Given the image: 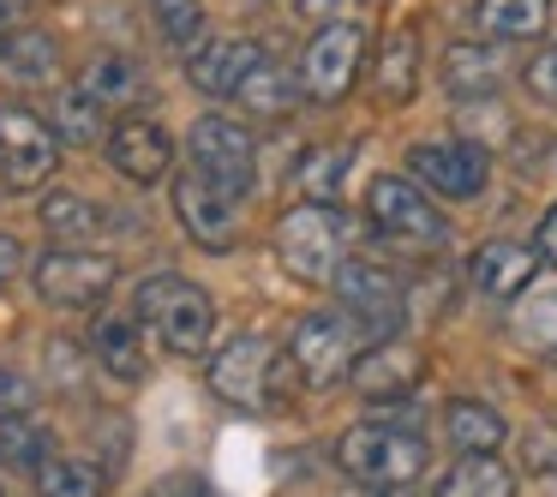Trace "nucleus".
Masks as SVG:
<instances>
[{
	"instance_id": "obj_40",
	"label": "nucleus",
	"mask_w": 557,
	"mask_h": 497,
	"mask_svg": "<svg viewBox=\"0 0 557 497\" xmlns=\"http://www.w3.org/2000/svg\"><path fill=\"white\" fill-rule=\"evenodd\" d=\"M18 264H25V246H18L13 234H0V282H13Z\"/></svg>"
},
{
	"instance_id": "obj_38",
	"label": "nucleus",
	"mask_w": 557,
	"mask_h": 497,
	"mask_svg": "<svg viewBox=\"0 0 557 497\" xmlns=\"http://www.w3.org/2000/svg\"><path fill=\"white\" fill-rule=\"evenodd\" d=\"M150 497H222V492H216V485H205V480H186V473H181V480H162Z\"/></svg>"
},
{
	"instance_id": "obj_25",
	"label": "nucleus",
	"mask_w": 557,
	"mask_h": 497,
	"mask_svg": "<svg viewBox=\"0 0 557 497\" xmlns=\"http://www.w3.org/2000/svg\"><path fill=\"white\" fill-rule=\"evenodd\" d=\"M444 85L456 90L461 102L492 97L497 90V54L480 49V42H456V49H444Z\"/></svg>"
},
{
	"instance_id": "obj_8",
	"label": "nucleus",
	"mask_w": 557,
	"mask_h": 497,
	"mask_svg": "<svg viewBox=\"0 0 557 497\" xmlns=\"http://www.w3.org/2000/svg\"><path fill=\"white\" fill-rule=\"evenodd\" d=\"M366 210H372V228L396 246H444V216L432 210V198L420 192L401 174H377L372 192H366Z\"/></svg>"
},
{
	"instance_id": "obj_21",
	"label": "nucleus",
	"mask_w": 557,
	"mask_h": 497,
	"mask_svg": "<svg viewBox=\"0 0 557 497\" xmlns=\"http://www.w3.org/2000/svg\"><path fill=\"white\" fill-rule=\"evenodd\" d=\"M78 85L90 90V97L102 102V109H133V102L150 97V78L138 61H126V54H97V61L85 66V78Z\"/></svg>"
},
{
	"instance_id": "obj_17",
	"label": "nucleus",
	"mask_w": 557,
	"mask_h": 497,
	"mask_svg": "<svg viewBox=\"0 0 557 497\" xmlns=\"http://www.w3.org/2000/svg\"><path fill=\"white\" fill-rule=\"evenodd\" d=\"M90 360H97L102 372H114L121 384H138V377L150 372V360H145V318L138 312L97 318V330H90Z\"/></svg>"
},
{
	"instance_id": "obj_1",
	"label": "nucleus",
	"mask_w": 557,
	"mask_h": 497,
	"mask_svg": "<svg viewBox=\"0 0 557 497\" xmlns=\"http://www.w3.org/2000/svg\"><path fill=\"white\" fill-rule=\"evenodd\" d=\"M336 461L348 480L372 485V492H401L408 480H420L425 444L401 425H354V432H342Z\"/></svg>"
},
{
	"instance_id": "obj_29",
	"label": "nucleus",
	"mask_w": 557,
	"mask_h": 497,
	"mask_svg": "<svg viewBox=\"0 0 557 497\" xmlns=\"http://www.w3.org/2000/svg\"><path fill=\"white\" fill-rule=\"evenodd\" d=\"M342 174H348V150H312V157L294 169V186H300V204H336Z\"/></svg>"
},
{
	"instance_id": "obj_31",
	"label": "nucleus",
	"mask_w": 557,
	"mask_h": 497,
	"mask_svg": "<svg viewBox=\"0 0 557 497\" xmlns=\"http://www.w3.org/2000/svg\"><path fill=\"white\" fill-rule=\"evenodd\" d=\"M150 13H157L162 37H169L181 54L205 49V7H198V0H150Z\"/></svg>"
},
{
	"instance_id": "obj_9",
	"label": "nucleus",
	"mask_w": 557,
	"mask_h": 497,
	"mask_svg": "<svg viewBox=\"0 0 557 497\" xmlns=\"http://www.w3.org/2000/svg\"><path fill=\"white\" fill-rule=\"evenodd\" d=\"M37 294L49 306H97L102 294L121 276V258L109 252H85V246H54V252L37 258Z\"/></svg>"
},
{
	"instance_id": "obj_39",
	"label": "nucleus",
	"mask_w": 557,
	"mask_h": 497,
	"mask_svg": "<svg viewBox=\"0 0 557 497\" xmlns=\"http://www.w3.org/2000/svg\"><path fill=\"white\" fill-rule=\"evenodd\" d=\"M533 252H540L545 264H557V204L545 210V222H540V240H533Z\"/></svg>"
},
{
	"instance_id": "obj_4",
	"label": "nucleus",
	"mask_w": 557,
	"mask_h": 497,
	"mask_svg": "<svg viewBox=\"0 0 557 497\" xmlns=\"http://www.w3.org/2000/svg\"><path fill=\"white\" fill-rule=\"evenodd\" d=\"M138 318H150V324L162 330L169 353H186V360H193L210 341L216 306H210L205 288H193V282H181V276H150L145 288H138Z\"/></svg>"
},
{
	"instance_id": "obj_27",
	"label": "nucleus",
	"mask_w": 557,
	"mask_h": 497,
	"mask_svg": "<svg viewBox=\"0 0 557 497\" xmlns=\"http://www.w3.org/2000/svg\"><path fill=\"white\" fill-rule=\"evenodd\" d=\"M294 97H300V78H288V66H276V61H258V73L246 78V90H240V109L276 121V114L294 109Z\"/></svg>"
},
{
	"instance_id": "obj_28",
	"label": "nucleus",
	"mask_w": 557,
	"mask_h": 497,
	"mask_svg": "<svg viewBox=\"0 0 557 497\" xmlns=\"http://www.w3.org/2000/svg\"><path fill=\"white\" fill-rule=\"evenodd\" d=\"M54 449L49 425L37 420V413H18V420H0V461L7 468H42Z\"/></svg>"
},
{
	"instance_id": "obj_13",
	"label": "nucleus",
	"mask_w": 557,
	"mask_h": 497,
	"mask_svg": "<svg viewBox=\"0 0 557 497\" xmlns=\"http://www.w3.org/2000/svg\"><path fill=\"white\" fill-rule=\"evenodd\" d=\"M336 294H342V306H348V318L360 330H396L401 324V282L389 276L384 264H372V258H348L342 264V276H336Z\"/></svg>"
},
{
	"instance_id": "obj_22",
	"label": "nucleus",
	"mask_w": 557,
	"mask_h": 497,
	"mask_svg": "<svg viewBox=\"0 0 557 497\" xmlns=\"http://www.w3.org/2000/svg\"><path fill=\"white\" fill-rule=\"evenodd\" d=\"M444 432H449V444H456L461 456H485V449L504 444V413L485 408V401H473V396H461V401L444 408Z\"/></svg>"
},
{
	"instance_id": "obj_33",
	"label": "nucleus",
	"mask_w": 557,
	"mask_h": 497,
	"mask_svg": "<svg viewBox=\"0 0 557 497\" xmlns=\"http://www.w3.org/2000/svg\"><path fill=\"white\" fill-rule=\"evenodd\" d=\"M294 7H300V18H312L324 30V25H360L377 0H294Z\"/></svg>"
},
{
	"instance_id": "obj_3",
	"label": "nucleus",
	"mask_w": 557,
	"mask_h": 497,
	"mask_svg": "<svg viewBox=\"0 0 557 497\" xmlns=\"http://www.w3.org/2000/svg\"><path fill=\"white\" fill-rule=\"evenodd\" d=\"M360 353V324L348 312H312L288 336V365L300 372L306 389H330L336 377H354Z\"/></svg>"
},
{
	"instance_id": "obj_23",
	"label": "nucleus",
	"mask_w": 557,
	"mask_h": 497,
	"mask_svg": "<svg viewBox=\"0 0 557 497\" xmlns=\"http://www.w3.org/2000/svg\"><path fill=\"white\" fill-rule=\"evenodd\" d=\"M49 126L66 145H97V138H109V109H102L85 85H66L49 109Z\"/></svg>"
},
{
	"instance_id": "obj_32",
	"label": "nucleus",
	"mask_w": 557,
	"mask_h": 497,
	"mask_svg": "<svg viewBox=\"0 0 557 497\" xmlns=\"http://www.w3.org/2000/svg\"><path fill=\"white\" fill-rule=\"evenodd\" d=\"M42 228L61 234V240H90V234L102 228V204H85V198H73V192H54L49 204H42Z\"/></svg>"
},
{
	"instance_id": "obj_24",
	"label": "nucleus",
	"mask_w": 557,
	"mask_h": 497,
	"mask_svg": "<svg viewBox=\"0 0 557 497\" xmlns=\"http://www.w3.org/2000/svg\"><path fill=\"white\" fill-rule=\"evenodd\" d=\"M437 497H516V473L485 449V456H461L456 468L437 480Z\"/></svg>"
},
{
	"instance_id": "obj_12",
	"label": "nucleus",
	"mask_w": 557,
	"mask_h": 497,
	"mask_svg": "<svg viewBox=\"0 0 557 497\" xmlns=\"http://www.w3.org/2000/svg\"><path fill=\"white\" fill-rule=\"evenodd\" d=\"M408 169L420 186H432L437 198H480L485 192V145H461V138H432V145L408 150Z\"/></svg>"
},
{
	"instance_id": "obj_26",
	"label": "nucleus",
	"mask_w": 557,
	"mask_h": 497,
	"mask_svg": "<svg viewBox=\"0 0 557 497\" xmlns=\"http://www.w3.org/2000/svg\"><path fill=\"white\" fill-rule=\"evenodd\" d=\"M0 73L18 78V85H49L54 78V42L42 30H13L0 37Z\"/></svg>"
},
{
	"instance_id": "obj_42",
	"label": "nucleus",
	"mask_w": 557,
	"mask_h": 497,
	"mask_svg": "<svg viewBox=\"0 0 557 497\" xmlns=\"http://www.w3.org/2000/svg\"><path fill=\"white\" fill-rule=\"evenodd\" d=\"M384 497H413V492H408V485H401V492H384Z\"/></svg>"
},
{
	"instance_id": "obj_35",
	"label": "nucleus",
	"mask_w": 557,
	"mask_h": 497,
	"mask_svg": "<svg viewBox=\"0 0 557 497\" xmlns=\"http://www.w3.org/2000/svg\"><path fill=\"white\" fill-rule=\"evenodd\" d=\"M528 90L540 102H557V42L540 49V61H528Z\"/></svg>"
},
{
	"instance_id": "obj_15",
	"label": "nucleus",
	"mask_w": 557,
	"mask_h": 497,
	"mask_svg": "<svg viewBox=\"0 0 557 497\" xmlns=\"http://www.w3.org/2000/svg\"><path fill=\"white\" fill-rule=\"evenodd\" d=\"M264 49L258 42H240V37H222V42H205L198 54H186V78H193L205 97H240L246 78L258 73Z\"/></svg>"
},
{
	"instance_id": "obj_10",
	"label": "nucleus",
	"mask_w": 557,
	"mask_h": 497,
	"mask_svg": "<svg viewBox=\"0 0 557 497\" xmlns=\"http://www.w3.org/2000/svg\"><path fill=\"white\" fill-rule=\"evenodd\" d=\"M54 162H61V145H54V133L37 114L0 109V181L13 192H37L54 174Z\"/></svg>"
},
{
	"instance_id": "obj_6",
	"label": "nucleus",
	"mask_w": 557,
	"mask_h": 497,
	"mask_svg": "<svg viewBox=\"0 0 557 497\" xmlns=\"http://www.w3.org/2000/svg\"><path fill=\"white\" fill-rule=\"evenodd\" d=\"M186 150H193V169L205 174L210 186H222L228 198L252 192L258 145H252V133H246L240 121H228V114H205V121L193 126V138H186Z\"/></svg>"
},
{
	"instance_id": "obj_19",
	"label": "nucleus",
	"mask_w": 557,
	"mask_h": 497,
	"mask_svg": "<svg viewBox=\"0 0 557 497\" xmlns=\"http://www.w3.org/2000/svg\"><path fill=\"white\" fill-rule=\"evenodd\" d=\"M413 90H420V37L408 25L377 49V66H372V97L384 109H408Z\"/></svg>"
},
{
	"instance_id": "obj_36",
	"label": "nucleus",
	"mask_w": 557,
	"mask_h": 497,
	"mask_svg": "<svg viewBox=\"0 0 557 497\" xmlns=\"http://www.w3.org/2000/svg\"><path fill=\"white\" fill-rule=\"evenodd\" d=\"M528 336H533V341H540V348L557 360V294H552V300H540V312L528 318Z\"/></svg>"
},
{
	"instance_id": "obj_2",
	"label": "nucleus",
	"mask_w": 557,
	"mask_h": 497,
	"mask_svg": "<svg viewBox=\"0 0 557 497\" xmlns=\"http://www.w3.org/2000/svg\"><path fill=\"white\" fill-rule=\"evenodd\" d=\"M276 258L294 282H312V288L336 282L342 264H348L342 258V216L330 204H294L276 222Z\"/></svg>"
},
{
	"instance_id": "obj_18",
	"label": "nucleus",
	"mask_w": 557,
	"mask_h": 497,
	"mask_svg": "<svg viewBox=\"0 0 557 497\" xmlns=\"http://www.w3.org/2000/svg\"><path fill=\"white\" fill-rule=\"evenodd\" d=\"M533 270H540V252H533V246H516V240H485L480 252L468 258V276L485 300H516L533 282Z\"/></svg>"
},
{
	"instance_id": "obj_41",
	"label": "nucleus",
	"mask_w": 557,
	"mask_h": 497,
	"mask_svg": "<svg viewBox=\"0 0 557 497\" xmlns=\"http://www.w3.org/2000/svg\"><path fill=\"white\" fill-rule=\"evenodd\" d=\"M25 13H30V0H0V37H13L25 25Z\"/></svg>"
},
{
	"instance_id": "obj_7",
	"label": "nucleus",
	"mask_w": 557,
	"mask_h": 497,
	"mask_svg": "<svg viewBox=\"0 0 557 497\" xmlns=\"http://www.w3.org/2000/svg\"><path fill=\"white\" fill-rule=\"evenodd\" d=\"M366 66V25H324L300 54V90L312 102H342L360 85Z\"/></svg>"
},
{
	"instance_id": "obj_20",
	"label": "nucleus",
	"mask_w": 557,
	"mask_h": 497,
	"mask_svg": "<svg viewBox=\"0 0 557 497\" xmlns=\"http://www.w3.org/2000/svg\"><path fill=\"white\" fill-rule=\"evenodd\" d=\"M473 25L497 42H533L552 25V0H473Z\"/></svg>"
},
{
	"instance_id": "obj_5",
	"label": "nucleus",
	"mask_w": 557,
	"mask_h": 497,
	"mask_svg": "<svg viewBox=\"0 0 557 497\" xmlns=\"http://www.w3.org/2000/svg\"><path fill=\"white\" fill-rule=\"evenodd\" d=\"M210 389L240 413L270 408V396H276V348H270V336L240 330V336L222 341V353L210 360Z\"/></svg>"
},
{
	"instance_id": "obj_16",
	"label": "nucleus",
	"mask_w": 557,
	"mask_h": 497,
	"mask_svg": "<svg viewBox=\"0 0 557 497\" xmlns=\"http://www.w3.org/2000/svg\"><path fill=\"white\" fill-rule=\"evenodd\" d=\"M109 162L133 186H150V181H162V174H169L174 145H169V133H162L157 121H121L109 133Z\"/></svg>"
},
{
	"instance_id": "obj_14",
	"label": "nucleus",
	"mask_w": 557,
	"mask_h": 497,
	"mask_svg": "<svg viewBox=\"0 0 557 497\" xmlns=\"http://www.w3.org/2000/svg\"><path fill=\"white\" fill-rule=\"evenodd\" d=\"M425 377V360L408 348V341H377V348L360 353L354 365V389H360L372 408H389V401H408Z\"/></svg>"
},
{
	"instance_id": "obj_11",
	"label": "nucleus",
	"mask_w": 557,
	"mask_h": 497,
	"mask_svg": "<svg viewBox=\"0 0 557 497\" xmlns=\"http://www.w3.org/2000/svg\"><path fill=\"white\" fill-rule=\"evenodd\" d=\"M174 210H181V228L193 234L205 252H228V246L240 240V198L210 186L198 169H186L181 181H174Z\"/></svg>"
},
{
	"instance_id": "obj_34",
	"label": "nucleus",
	"mask_w": 557,
	"mask_h": 497,
	"mask_svg": "<svg viewBox=\"0 0 557 497\" xmlns=\"http://www.w3.org/2000/svg\"><path fill=\"white\" fill-rule=\"evenodd\" d=\"M30 401H37V389L25 384L18 372H0V420H18V413H30Z\"/></svg>"
},
{
	"instance_id": "obj_37",
	"label": "nucleus",
	"mask_w": 557,
	"mask_h": 497,
	"mask_svg": "<svg viewBox=\"0 0 557 497\" xmlns=\"http://www.w3.org/2000/svg\"><path fill=\"white\" fill-rule=\"evenodd\" d=\"M528 468L533 473H557V437L552 432H528Z\"/></svg>"
},
{
	"instance_id": "obj_30",
	"label": "nucleus",
	"mask_w": 557,
	"mask_h": 497,
	"mask_svg": "<svg viewBox=\"0 0 557 497\" xmlns=\"http://www.w3.org/2000/svg\"><path fill=\"white\" fill-rule=\"evenodd\" d=\"M37 492L42 497H102V473L78 456H49L37 468Z\"/></svg>"
}]
</instances>
